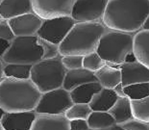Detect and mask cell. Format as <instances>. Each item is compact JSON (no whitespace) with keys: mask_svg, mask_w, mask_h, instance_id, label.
<instances>
[{"mask_svg":"<svg viewBox=\"0 0 149 130\" xmlns=\"http://www.w3.org/2000/svg\"><path fill=\"white\" fill-rule=\"evenodd\" d=\"M3 68H4V62L2 59H0V82L3 78H4V73H3Z\"/></svg>","mask_w":149,"mask_h":130,"instance_id":"obj_36","label":"cell"},{"mask_svg":"<svg viewBox=\"0 0 149 130\" xmlns=\"http://www.w3.org/2000/svg\"><path fill=\"white\" fill-rule=\"evenodd\" d=\"M2 20H2V18H1V17H0V22H1Z\"/></svg>","mask_w":149,"mask_h":130,"instance_id":"obj_41","label":"cell"},{"mask_svg":"<svg viewBox=\"0 0 149 130\" xmlns=\"http://www.w3.org/2000/svg\"><path fill=\"white\" fill-rule=\"evenodd\" d=\"M62 63L66 71L83 68V56L81 55L62 56Z\"/></svg>","mask_w":149,"mask_h":130,"instance_id":"obj_28","label":"cell"},{"mask_svg":"<svg viewBox=\"0 0 149 130\" xmlns=\"http://www.w3.org/2000/svg\"><path fill=\"white\" fill-rule=\"evenodd\" d=\"M42 40L38 36L15 37L2 57L5 64L35 65L43 60Z\"/></svg>","mask_w":149,"mask_h":130,"instance_id":"obj_6","label":"cell"},{"mask_svg":"<svg viewBox=\"0 0 149 130\" xmlns=\"http://www.w3.org/2000/svg\"><path fill=\"white\" fill-rule=\"evenodd\" d=\"M119 69L121 71V84L123 87L149 82V68L139 61L123 63L119 66Z\"/></svg>","mask_w":149,"mask_h":130,"instance_id":"obj_12","label":"cell"},{"mask_svg":"<svg viewBox=\"0 0 149 130\" xmlns=\"http://www.w3.org/2000/svg\"><path fill=\"white\" fill-rule=\"evenodd\" d=\"M8 22L15 37H31L37 36L43 20L33 12L9 20Z\"/></svg>","mask_w":149,"mask_h":130,"instance_id":"obj_11","label":"cell"},{"mask_svg":"<svg viewBox=\"0 0 149 130\" xmlns=\"http://www.w3.org/2000/svg\"><path fill=\"white\" fill-rule=\"evenodd\" d=\"M76 0H32L33 12L42 20L70 17Z\"/></svg>","mask_w":149,"mask_h":130,"instance_id":"obj_10","label":"cell"},{"mask_svg":"<svg viewBox=\"0 0 149 130\" xmlns=\"http://www.w3.org/2000/svg\"><path fill=\"white\" fill-rule=\"evenodd\" d=\"M101 90H102V86L98 82H91V83L81 85L69 93L73 103L88 104L94 94L99 93Z\"/></svg>","mask_w":149,"mask_h":130,"instance_id":"obj_21","label":"cell"},{"mask_svg":"<svg viewBox=\"0 0 149 130\" xmlns=\"http://www.w3.org/2000/svg\"><path fill=\"white\" fill-rule=\"evenodd\" d=\"M30 130H70L65 115L37 114Z\"/></svg>","mask_w":149,"mask_h":130,"instance_id":"obj_14","label":"cell"},{"mask_svg":"<svg viewBox=\"0 0 149 130\" xmlns=\"http://www.w3.org/2000/svg\"><path fill=\"white\" fill-rule=\"evenodd\" d=\"M110 115L116 120V123L121 125L128 120L134 119L131 107V100L128 97H118L113 106L109 110Z\"/></svg>","mask_w":149,"mask_h":130,"instance_id":"obj_20","label":"cell"},{"mask_svg":"<svg viewBox=\"0 0 149 130\" xmlns=\"http://www.w3.org/2000/svg\"><path fill=\"white\" fill-rule=\"evenodd\" d=\"M117 94L112 89L102 88L99 93L94 94L93 99L88 105L93 111H99V112H109V110L113 106L117 100Z\"/></svg>","mask_w":149,"mask_h":130,"instance_id":"obj_18","label":"cell"},{"mask_svg":"<svg viewBox=\"0 0 149 130\" xmlns=\"http://www.w3.org/2000/svg\"><path fill=\"white\" fill-rule=\"evenodd\" d=\"M40 40H42V45L43 47V59H52L60 55L58 45H55V44L47 42V41H44L42 39Z\"/></svg>","mask_w":149,"mask_h":130,"instance_id":"obj_29","label":"cell"},{"mask_svg":"<svg viewBox=\"0 0 149 130\" xmlns=\"http://www.w3.org/2000/svg\"><path fill=\"white\" fill-rule=\"evenodd\" d=\"M36 115L35 111L5 113L0 122L5 130H30Z\"/></svg>","mask_w":149,"mask_h":130,"instance_id":"obj_13","label":"cell"},{"mask_svg":"<svg viewBox=\"0 0 149 130\" xmlns=\"http://www.w3.org/2000/svg\"><path fill=\"white\" fill-rule=\"evenodd\" d=\"M113 90L116 92V94H117V96L118 97H127L125 93H124V89H123V86H122L121 83L117 85V86L116 88H113Z\"/></svg>","mask_w":149,"mask_h":130,"instance_id":"obj_34","label":"cell"},{"mask_svg":"<svg viewBox=\"0 0 149 130\" xmlns=\"http://www.w3.org/2000/svg\"><path fill=\"white\" fill-rule=\"evenodd\" d=\"M135 34L109 30L103 35L96 53L109 65L120 66L129 53L133 52Z\"/></svg>","mask_w":149,"mask_h":130,"instance_id":"obj_4","label":"cell"},{"mask_svg":"<svg viewBox=\"0 0 149 130\" xmlns=\"http://www.w3.org/2000/svg\"><path fill=\"white\" fill-rule=\"evenodd\" d=\"M133 52L139 62L149 68V30H139L134 36Z\"/></svg>","mask_w":149,"mask_h":130,"instance_id":"obj_17","label":"cell"},{"mask_svg":"<svg viewBox=\"0 0 149 130\" xmlns=\"http://www.w3.org/2000/svg\"><path fill=\"white\" fill-rule=\"evenodd\" d=\"M91 130H108L115 126L116 120L109 112L93 111L87 120Z\"/></svg>","mask_w":149,"mask_h":130,"instance_id":"obj_22","label":"cell"},{"mask_svg":"<svg viewBox=\"0 0 149 130\" xmlns=\"http://www.w3.org/2000/svg\"><path fill=\"white\" fill-rule=\"evenodd\" d=\"M136 61H138V60H137V58H136L134 52H131V53H129L127 56H126L124 63H132V62H136Z\"/></svg>","mask_w":149,"mask_h":130,"instance_id":"obj_35","label":"cell"},{"mask_svg":"<svg viewBox=\"0 0 149 130\" xmlns=\"http://www.w3.org/2000/svg\"><path fill=\"white\" fill-rule=\"evenodd\" d=\"M15 38V37L9 25L8 20H2L0 22V40H4L11 43Z\"/></svg>","mask_w":149,"mask_h":130,"instance_id":"obj_31","label":"cell"},{"mask_svg":"<svg viewBox=\"0 0 149 130\" xmlns=\"http://www.w3.org/2000/svg\"><path fill=\"white\" fill-rule=\"evenodd\" d=\"M142 30H149V15L146 18V20H145L143 26H142Z\"/></svg>","mask_w":149,"mask_h":130,"instance_id":"obj_37","label":"cell"},{"mask_svg":"<svg viewBox=\"0 0 149 130\" xmlns=\"http://www.w3.org/2000/svg\"><path fill=\"white\" fill-rule=\"evenodd\" d=\"M121 127L124 130H149V122L133 119L121 124Z\"/></svg>","mask_w":149,"mask_h":130,"instance_id":"obj_30","label":"cell"},{"mask_svg":"<svg viewBox=\"0 0 149 130\" xmlns=\"http://www.w3.org/2000/svg\"><path fill=\"white\" fill-rule=\"evenodd\" d=\"M75 23L76 21L71 17H60L44 20L38 31L37 36L59 46Z\"/></svg>","mask_w":149,"mask_h":130,"instance_id":"obj_8","label":"cell"},{"mask_svg":"<svg viewBox=\"0 0 149 130\" xmlns=\"http://www.w3.org/2000/svg\"><path fill=\"white\" fill-rule=\"evenodd\" d=\"M91 82H98L94 72H91L86 68L66 71L63 88L68 92H71L81 85L91 83Z\"/></svg>","mask_w":149,"mask_h":130,"instance_id":"obj_16","label":"cell"},{"mask_svg":"<svg viewBox=\"0 0 149 130\" xmlns=\"http://www.w3.org/2000/svg\"><path fill=\"white\" fill-rule=\"evenodd\" d=\"M93 112V110L90 107L88 104L85 103H73L72 106L65 113V116L66 117L69 122L74 120H86Z\"/></svg>","mask_w":149,"mask_h":130,"instance_id":"obj_25","label":"cell"},{"mask_svg":"<svg viewBox=\"0 0 149 130\" xmlns=\"http://www.w3.org/2000/svg\"><path fill=\"white\" fill-rule=\"evenodd\" d=\"M10 45H11L10 42H7V41H4V40H0V59H2L3 55L6 53V51L8 50Z\"/></svg>","mask_w":149,"mask_h":130,"instance_id":"obj_33","label":"cell"},{"mask_svg":"<svg viewBox=\"0 0 149 130\" xmlns=\"http://www.w3.org/2000/svg\"><path fill=\"white\" fill-rule=\"evenodd\" d=\"M42 93L33 82L4 77L0 82V109L5 113L35 111Z\"/></svg>","mask_w":149,"mask_h":130,"instance_id":"obj_2","label":"cell"},{"mask_svg":"<svg viewBox=\"0 0 149 130\" xmlns=\"http://www.w3.org/2000/svg\"><path fill=\"white\" fill-rule=\"evenodd\" d=\"M32 65L23 64H5L3 68L4 77L17 79V80H28L30 79Z\"/></svg>","mask_w":149,"mask_h":130,"instance_id":"obj_23","label":"cell"},{"mask_svg":"<svg viewBox=\"0 0 149 130\" xmlns=\"http://www.w3.org/2000/svg\"><path fill=\"white\" fill-rule=\"evenodd\" d=\"M66 69L62 63V56L43 59L32 66L30 80L40 93L63 88Z\"/></svg>","mask_w":149,"mask_h":130,"instance_id":"obj_5","label":"cell"},{"mask_svg":"<svg viewBox=\"0 0 149 130\" xmlns=\"http://www.w3.org/2000/svg\"><path fill=\"white\" fill-rule=\"evenodd\" d=\"M94 74L96 76L98 83L102 86V88L113 90L121 83V71L119 68L112 66L107 63L102 68L94 72Z\"/></svg>","mask_w":149,"mask_h":130,"instance_id":"obj_19","label":"cell"},{"mask_svg":"<svg viewBox=\"0 0 149 130\" xmlns=\"http://www.w3.org/2000/svg\"><path fill=\"white\" fill-rule=\"evenodd\" d=\"M5 114V112L3 111L2 109H0V122H1V120H2V118H3V115Z\"/></svg>","mask_w":149,"mask_h":130,"instance_id":"obj_39","label":"cell"},{"mask_svg":"<svg viewBox=\"0 0 149 130\" xmlns=\"http://www.w3.org/2000/svg\"><path fill=\"white\" fill-rule=\"evenodd\" d=\"M108 0H76L71 15L76 22L102 21Z\"/></svg>","mask_w":149,"mask_h":130,"instance_id":"obj_9","label":"cell"},{"mask_svg":"<svg viewBox=\"0 0 149 130\" xmlns=\"http://www.w3.org/2000/svg\"><path fill=\"white\" fill-rule=\"evenodd\" d=\"M72 104L73 101L71 99L70 93L64 88H60L42 94L35 112L37 114L65 115Z\"/></svg>","mask_w":149,"mask_h":130,"instance_id":"obj_7","label":"cell"},{"mask_svg":"<svg viewBox=\"0 0 149 130\" xmlns=\"http://www.w3.org/2000/svg\"><path fill=\"white\" fill-rule=\"evenodd\" d=\"M124 93L130 100L142 99L149 96V82L146 83L133 84L130 86L123 87Z\"/></svg>","mask_w":149,"mask_h":130,"instance_id":"obj_26","label":"cell"},{"mask_svg":"<svg viewBox=\"0 0 149 130\" xmlns=\"http://www.w3.org/2000/svg\"><path fill=\"white\" fill-rule=\"evenodd\" d=\"M3 1V0H0V4H1V2Z\"/></svg>","mask_w":149,"mask_h":130,"instance_id":"obj_42","label":"cell"},{"mask_svg":"<svg viewBox=\"0 0 149 130\" xmlns=\"http://www.w3.org/2000/svg\"><path fill=\"white\" fill-rule=\"evenodd\" d=\"M149 15V0H108L102 23L109 30L136 34Z\"/></svg>","mask_w":149,"mask_h":130,"instance_id":"obj_1","label":"cell"},{"mask_svg":"<svg viewBox=\"0 0 149 130\" xmlns=\"http://www.w3.org/2000/svg\"><path fill=\"white\" fill-rule=\"evenodd\" d=\"M108 130H124V129L121 127V125L116 124L115 126H113L112 128H110V129H108Z\"/></svg>","mask_w":149,"mask_h":130,"instance_id":"obj_38","label":"cell"},{"mask_svg":"<svg viewBox=\"0 0 149 130\" xmlns=\"http://www.w3.org/2000/svg\"><path fill=\"white\" fill-rule=\"evenodd\" d=\"M131 107L134 119L149 122V96L142 99L131 100Z\"/></svg>","mask_w":149,"mask_h":130,"instance_id":"obj_24","label":"cell"},{"mask_svg":"<svg viewBox=\"0 0 149 130\" xmlns=\"http://www.w3.org/2000/svg\"><path fill=\"white\" fill-rule=\"evenodd\" d=\"M0 130H5L4 128H3V126H2V124H1V122H0Z\"/></svg>","mask_w":149,"mask_h":130,"instance_id":"obj_40","label":"cell"},{"mask_svg":"<svg viewBox=\"0 0 149 130\" xmlns=\"http://www.w3.org/2000/svg\"><path fill=\"white\" fill-rule=\"evenodd\" d=\"M106 65V62L96 53V51L83 56V68L91 72H96Z\"/></svg>","mask_w":149,"mask_h":130,"instance_id":"obj_27","label":"cell"},{"mask_svg":"<svg viewBox=\"0 0 149 130\" xmlns=\"http://www.w3.org/2000/svg\"><path fill=\"white\" fill-rule=\"evenodd\" d=\"M70 130H91L86 120H74L69 122Z\"/></svg>","mask_w":149,"mask_h":130,"instance_id":"obj_32","label":"cell"},{"mask_svg":"<svg viewBox=\"0 0 149 130\" xmlns=\"http://www.w3.org/2000/svg\"><path fill=\"white\" fill-rule=\"evenodd\" d=\"M29 13H33L32 0H3L0 4V17L3 20Z\"/></svg>","mask_w":149,"mask_h":130,"instance_id":"obj_15","label":"cell"},{"mask_svg":"<svg viewBox=\"0 0 149 130\" xmlns=\"http://www.w3.org/2000/svg\"><path fill=\"white\" fill-rule=\"evenodd\" d=\"M108 31L102 21L76 22L59 45L60 55L85 56L96 51L100 39Z\"/></svg>","mask_w":149,"mask_h":130,"instance_id":"obj_3","label":"cell"}]
</instances>
